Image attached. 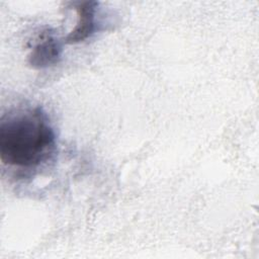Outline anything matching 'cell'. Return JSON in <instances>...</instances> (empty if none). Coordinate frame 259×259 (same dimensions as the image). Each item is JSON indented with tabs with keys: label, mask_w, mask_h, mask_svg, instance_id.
Here are the masks:
<instances>
[{
	"label": "cell",
	"mask_w": 259,
	"mask_h": 259,
	"mask_svg": "<svg viewBox=\"0 0 259 259\" xmlns=\"http://www.w3.org/2000/svg\"><path fill=\"white\" fill-rule=\"evenodd\" d=\"M55 132L40 107L18 109L0 121V159L4 165L31 170L49 161Z\"/></svg>",
	"instance_id": "1"
},
{
	"label": "cell",
	"mask_w": 259,
	"mask_h": 259,
	"mask_svg": "<svg viewBox=\"0 0 259 259\" xmlns=\"http://www.w3.org/2000/svg\"><path fill=\"white\" fill-rule=\"evenodd\" d=\"M95 1L78 2L75 9L77 12V23L70 33L64 38L65 44H77L91 36L96 29V8Z\"/></svg>",
	"instance_id": "2"
},
{
	"label": "cell",
	"mask_w": 259,
	"mask_h": 259,
	"mask_svg": "<svg viewBox=\"0 0 259 259\" xmlns=\"http://www.w3.org/2000/svg\"><path fill=\"white\" fill-rule=\"evenodd\" d=\"M61 41L53 33L46 32L32 49L28 57V62L33 68H47L57 64L61 58Z\"/></svg>",
	"instance_id": "3"
}]
</instances>
